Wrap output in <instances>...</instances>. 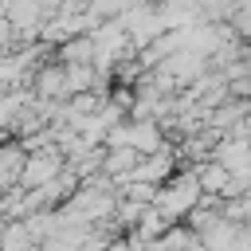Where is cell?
I'll use <instances>...</instances> for the list:
<instances>
[{
  "instance_id": "277c9868",
  "label": "cell",
  "mask_w": 251,
  "mask_h": 251,
  "mask_svg": "<svg viewBox=\"0 0 251 251\" xmlns=\"http://www.w3.org/2000/svg\"><path fill=\"white\" fill-rule=\"evenodd\" d=\"M86 55H90V43H86V39H78V43H71V47L63 51V59H71V63H82Z\"/></svg>"
},
{
  "instance_id": "3957f363",
  "label": "cell",
  "mask_w": 251,
  "mask_h": 251,
  "mask_svg": "<svg viewBox=\"0 0 251 251\" xmlns=\"http://www.w3.org/2000/svg\"><path fill=\"white\" fill-rule=\"evenodd\" d=\"M227 180H231V173L220 165V161H212V165H204L200 173H196V184H200V192H212V196H227Z\"/></svg>"
},
{
  "instance_id": "8992f818",
  "label": "cell",
  "mask_w": 251,
  "mask_h": 251,
  "mask_svg": "<svg viewBox=\"0 0 251 251\" xmlns=\"http://www.w3.org/2000/svg\"><path fill=\"white\" fill-rule=\"evenodd\" d=\"M180 251H204V243H200V239H192V243H184Z\"/></svg>"
},
{
  "instance_id": "7a4b0ae2",
  "label": "cell",
  "mask_w": 251,
  "mask_h": 251,
  "mask_svg": "<svg viewBox=\"0 0 251 251\" xmlns=\"http://www.w3.org/2000/svg\"><path fill=\"white\" fill-rule=\"evenodd\" d=\"M59 173V157L55 153H43V157H31V161H24V169H20V180L27 184V188H39L43 180H51Z\"/></svg>"
},
{
  "instance_id": "5b68a950",
  "label": "cell",
  "mask_w": 251,
  "mask_h": 251,
  "mask_svg": "<svg viewBox=\"0 0 251 251\" xmlns=\"http://www.w3.org/2000/svg\"><path fill=\"white\" fill-rule=\"evenodd\" d=\"M126 0H94V16H110V12H118Z\"/></svg>"
},
{
  "instance_id": "6da1fadb",
  "label": "cell",
  "mask_w": 251,
  "mask_h": 251,
  "mask_svg": "<svg viewBox=\"0 0 251 251\" xmlns=\"http://www.w3.org/2000/svg\"><path fill=\"white\" fill-rule=\"evenodd\" d=\"M196 200H200V184H196V176H184V180H176L173 188H157L149 208H157L165 220H180Z\"/></svg>"
}]
</instances>
